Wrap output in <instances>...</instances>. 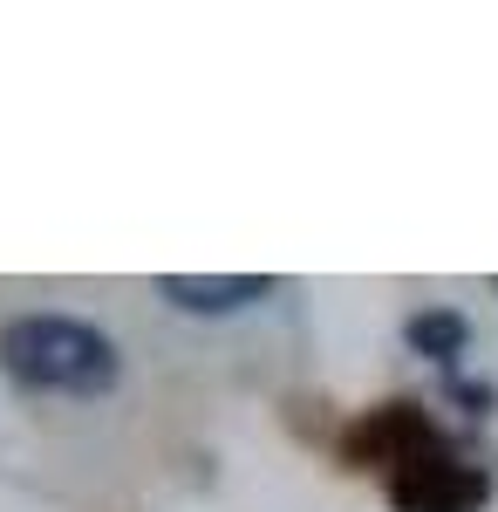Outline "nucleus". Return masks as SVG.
<instances>
[{"instance_id":"f257e3e1","label":"nucleus","mask_w":498,"mask_h":512,"mask_svg":"<svg viewBox=\"0 0 498 512\" xmlns=\"http://www.w3.org/2000/svg\"><path fill=\"white\" fill-rule=\"evenodd\" d=\"M0 369L21 390H62V396H103L123 376L116 342L76 315H21L0 328Z\"/></svg>"},{"instance_id":"f03ea898","label":"nucleus","mask_w":498,"mask_h":512,"mask_svg":"<svg viewBox=\"0 0 498 512\" xmlns=\"http://www.w3.org/2000/svg\"><path fill=\"white\" fill-rule=\"evenodd\" d=\"M492 499V472L464 465L451 451H430L389 472V506L396 512H478Z\"/></svg>"},{"instance_id":"7ed1b4c3","label":"nucleus","mask_w":498,"mask_h":512,"mask_svg":"<svg viewBox=\"0 0 498 512\" xmlns=\"http://www.w3.org/2000/svg\"><path fill=\"white\" fill-rule=\"evenodd\" d=\"M430 451H444V437L437 424L423 417L417 403H389V410H369L355 431H348V458L355 465H410V458H430Z\"/></svg>"},{"instance_id":"20e7f679","label":"nucleus","mask_w":498,"mask_h":512,"mask_svg":"<svg viewBox=\"0 0 498 512\" xmlns=\"http://www.w3.org/2000/svg\"><path fill=\"white\" fill-rule=\"evenodd\" d=\"M157 294H164V301H178V308H192V315H219V308H239V301H260V294H273V280H267V274H239V280L164 274V280H157Z\"/></svg>"},{"instance_id":"39448f33","label":"nucleus","mask_w":498,"mask_h":512,"mask_svg":"<svg viewBox=\"0 0 498 512\" xmlns=\"http://www.w3.org/2000/svg\"><path fill=\"white\" fill-rule=\"evenodd\" d=\"M410 349L430 355V362H451V355L471 342V328H464V315H451V308H423V315H410Z\"/></svg>"}]
</instances>
